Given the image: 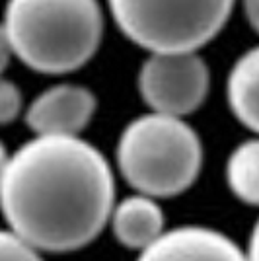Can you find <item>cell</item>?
<instances>
[{
  "instance_id": "obj_14",
  "label": "cell",
  "mask_w": 259,
  "mask_h": 261,
  "mask_svg": "<svg viewBox=\"0 0 259 261\" xmlns=\"http://www.w3.org/2000/svg\"><path fill=\"white\" fill-rule=\"evenodd\" d=\"M246 257H248V261H259V218L255 220V224L251 228V234H249Z\"/></svg>"
},
{
  "instance_id": "obj_12",
  "label": "cell",
  "mask_w": 259,
  "mask_h": 261,
  "mask_svg": "<svg viewBox=\"0 0 259 261\" xmlns=\"http://www.w3.org/2000/svg\"><path fill=\"white\" fill-rule=\"evenodd\" d=\"M23 98L12 80L0 76V125H8L22 115Z\"/></svg>"
},
{
  "instance_id": "obj_10",
  "label": "cell",
  "mask_w": 259,
  "mask_h": 261,
  "mask_svg": "<svg viewBox=\"0 0 259 261\" xmlns=\"http://www.w3.org/2000/svg\"><path fill=\"white\" fill-rule=\"evenodd\" d=\"M224 172L232 195L249 207H259V137L238 144Z\"/></svg>"
},
{
  "instance_id": "obj_13",
  "label": "cell",
  "mask_w": 259,
  "mask_h": 261,
  "mask_svg": "<svg viewBox=\"0 0 259 261\" xmlns=\"http://www.w3.org/2000/svg\"><path fill=\"white\" fill-rule=\"evenodd\" d=\"M12 57V49L10 43H8V37H6V32H4V25L0 22V76L4 72V68L8 66Z\"/></svg>"
},
{
  "instance_id": "obj_6",
  "label": "cell",
  "mask_w": 259,
  "mask_h": 261,
  "mask_svg": "<svg viewBox=\"0 0 259 261\" xmlns=\"http://www.w3.org/2000/svg\"><path fill=\"white\" fill-rule=\"evenodd\" d=\"M97 109L92 90L80 84H55L30 101L23 119L37 137H80Z\"/></svg>"
},
{
  "instance_id": "obj_2",
  "label": "cell",
  "mask_w": 259,
  "mask_h": 261,
  "mask_svg": "<svg viewBox=\"0 0 259 261\" xmlns=\"http://www.w3.org/2000/svg\"><path fill=\"white\" fill-rule=\"evenodd\" d=\"M4 32L28 68L41 74H68L97 53L103 12L97 0H8Z\"/></svg>"
},
{
  "instance_id": "obj_5",
  "label": "cell",
  "mask_w": 259,
  "mask_h": 261,
  "mask_svg": "<svg viewBox=\"0 0 259 261\" xmlns=\"http://www.w3.org/2000/svg\"><path fill=\"white\" fill-rule=\"evenodd\" d=\"M211 72L199 53H148L139 70V92L154 113L182 117L205 103Z\"/></svg>"
},
{
  "instance_id": "obj_1",
  "label": "cell",
  "mask_w": 259,
  "mask_h": 261,
  "mask_svg": "<svg viewBox=\"0 0 259 261\" xmlns=\"http://www.w3.org/2000/svg\"><path fill=\"white\" fill-rule=\"evenodd\" d=\"M115 175L82 137H37L8 156L0 181L6 228L37 251L86 248L108 226Z\"/></svg>"
},
{
  "instance_id": "obj_8",
  "label": "cell",
  "mask_w": 259,
  "mask_h": 261,
  "mask_svg": "<svg viewBox=\"0 0 259 261\" xmlns=\"http://www.w3.org/2000/svg\"><path fill=\"white\" fill-rule=\"evenodd\" d=\"M108 226L123 248L139 253L158 242L168 230L158 199L142 193H133L115 201Z\"/></svg>"
},
{
  "instance_id": "obj_3",
  "label": "cell",
  "mask_w": 259,
  "mask_h": 261,
  "mask_svg": "<svg viewBox=\"0 0 259 261\" xmlns=\"http://www.w3.org/2000/svg\"><path fill=\"white\" fill-rule=\"evenodd\" d=\"M115 158L135 193L170 199L197 181L203 168V142L185 119L150 111L121 130Z\"/></svg>"
},
{
  "instance_id": "obj_7",
  "label": "cell",
  "mask_w": 259,
  "mask_h": 261,
  "mask_svg": "<svg viewBox=\"0 0 259 261\" xmlns=\"http://www.w3.org/2000/svg\"><path fill=\"white\" fill-rule=\"evenodd\" d=\"M137 261H248V257L224 232L184 224L166 230L158 242L139 253Z\"/></svg>"
},
{
  "instance_id": "obj_15",
  "label": "cell",
  "mask_w": 259,
  "mask_h": 261,
  "mask_svg": "<svg viewBox=\"0 0 259 261\" xmlns=\"http://www.w3.org/2000/svg\"><path fill=\"white\" fill-rule=\"evenodd\" d=\"M244 12L249 25L259 33V0H244Z\"/></svg>"
},
{
  "instance_id": "obj_16",
  "label": "cell",
  "mask_w": 259,
  "mask_h": 261,
  "mask_svg": "<svg viewBox=\"0 0 259 261\" xmlns=\"http://www.w3.org/2000/svg\"><path fill=\"white\" fill-rule=\"evenodd\" d=\"M8 150H6V146L2 144L0 141V181H2V175H4V170H6V162H8Z\"/></svg>"
},
{
  "instance_id": "obj_11",
  "label": "cell",
  "mask_w": 259,
  "mask_h": 261,
  "mask_svg": "<svg viewBox=\"0 0 259 261\" xmlns=\"http://www.w3.org/2000/svg\"><path fill=\"white\" fill-rule=\"evenodd\" d=\"M0 261H43L41 251L16 236L12 230L0 228Z\"/></svg>"
},
{
  "instance_id": "obj_4",
  "label": "cell",
  "mask_w": 259,
  "mask_h": 261,
  "mask_svg": "<svg viewBox=\"0 0 259 261\" xmlns=\"http://www.w3.org/2000/svg\"><path fill=\"white\" fill-rule=\"evenodd\" d=\"M236 0H108L123 35L148 53H197L226 25Z\"/></svg>"
},
{
  "instance_id": "obj_9",
  "label": "cell",
  "mask_w": 259,
  "mask_h": 261,
  "mask_svg": "<svg viewBox=\"0 0 259 261\" xmlns=\"http://www.w3.org/2000/svg\"><path fill=\"white\" fill-rule=\"evenodd\" d=\"M226 99L234 117L259 137V45L242 53L232 65Z\"/></svg>"
}]
</instances>
